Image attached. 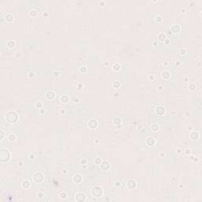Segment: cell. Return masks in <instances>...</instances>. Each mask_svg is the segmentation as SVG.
<instances>
[{"mask_svg": "<svg viewBox=\"0 0 202 202\" xmlns=\"http://www.w3.org/2000/svg\"><path fill=\"white\" fill-rule=\"evenodd\" d=\"M18 119V115H17L16 112L14 111H9L6 115V120L8 122V123H15Z\"/></svg>", "mask_w": 202, "mask_h": 202, "instance_id": "obj_1", "label": "cell"}, {"mask_svg": "<svg viewBox=\"0 0 202 202\" xmlns=\"http://www.w3.org/2000/svg\"><path fill=\"white\" fill-rule=\"evenodd\" d=\"M47 97L48 99H53L54 97V93L53 92H48L47 93Z\"/></svg>", "mask_w": 202, "mask_h": 202, "instance_id": "obj_2", "label": "cell"}]
</instances>
